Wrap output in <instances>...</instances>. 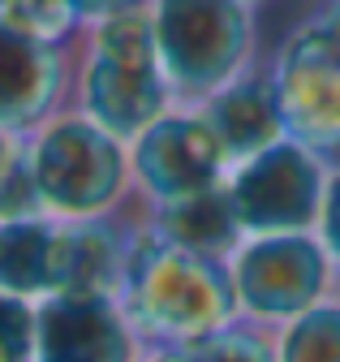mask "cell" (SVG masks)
<instances>
[{
  "instance_id": "6da1fadb",
  "label": "cell",
  "mask_w": 340,
  "mask_h": 362,
  "mask_svg": "<svg viewBox=\"0 0 340 362\" xmlns=\"http://www.w3.org/2000/svg\"><path fill=\"white\" fill-rule=\"evenodd\" d=\"M168 90L173 86L164 78L155 22L147 9L95 26L91 57L82 69V104L95 125H104L112 139H138L164 117Z\"/></svg>"
},
{
  "instance_id": "7a4b0ae2",
  "label": "cell",
  "mask_w": 340,
  "mask_h": 362,
  "mask_svg": "<svg viewBox=\"0 0 340 362\" xmlns=\"http://www.w3.org/2000/svg\"><path fill=\"white\" fill-rule=\"evenodd\" d=\"M125 293L134 315L168 337H198L211 332L233 310V281L220 272L211 255L181 250L173 242H142L130 250L125 267Z\"/></svg>"
},
{
  "instance_id": "3957f363",
  "label": "cell",
  "mask_w": 340,
  "mask_h": 362,
  "mask_svg": "<svg viewBox=\"0 0 340 362\" xmlns=\"http://www.w3.org/2000/svg\"><path fill=\"white\" fill-rule=\"evenodd\" d=\"M159 65L173 90L216 95L237 78L250 52L245 0H155L151 9Z\"/></svg>"
},
{
  "instance_id": "277c9868",
  "label": "cell",
  "mask_w": 340,
  "mask_h": 362,
  "mask_svg": "<svg viewBox=\"0 0 340 362\" xmlns=\"http://www.w3.org/2000/svg\"><path fill=\"white\" fill-rule=\"evenodd\" d=\"M26 164L39 203L73 220H95L99 211H108L130 173L121 139H112L91 117L48 125Z\"/></svg>"
},
{
  "instance_id": "5b68a950",
  "label": "cell",
  "mask_w": 340,
  "mask_h": 362,
  "mask_svg": "<svg viewBox=\"0 0 340 362\" xmlns=\"http://www.w3.org/2000/svg\"><path fill=\"white\" fill-rule=\"evenodd\" d=\"M327 177L310 147L280 139L276 147L237 164L229 181V199L245 233H302L323 211Z\"/></svg>"
},
{
  "instance_id": "8992f818",
  "label": "cell",
  "mask_w": 340,
  "mask_h": 362,
  "mask_svg": "<svg viewBox=\"0 0 340 362\" xmlns=\"http://www.w3.org/2000/svg\"><path fill=\"white\" fill-rule=\"evenodd\" d=\"M272 82L293 143L315 156L340 147V39L323 22H310L289 39Z\"/></svg>"
},
{
  "instance_id": "52a82bcc",
  "label": "cell",
  "mask_w": 340,
  "mask_h": 362,
  "mask_svg": "<svg viewBox=\"0 0 340 362\" xmlns=\"http://www.w3.org/2000/svg\"><path fill=\"white\" fill-rule=\"evenodd\" d=\"M327 281V255L306 233L254 238L233 263V289L254 315H306Z\"/></svg>"
},
{
  "instance_id": "ba28073f",
  "label": "cell",
  "mask_w": 340,
  "mask_h": 362,
  "mask_svg": "<svg viewBox=\"0 0 340 362\" xmlns=\"http://www.w3.org/2000/svg\"><path fill=\"white\" fill-rule=\"evenodd\" d=\"M224 168H229V156L220 139L211 134V125L202 121V112L194 117L164 112L134 143V173L159 203H177V199L216 190Z\"/></svg>"
},
{
  "instance_id": "9c48e42d",
  "label": "cell",
  "mask_w": 340,
  "mask_h": 362,
  "mask_svg": "<svg viewBox=\"0 0 340 362\" xmlns=\"http://www.w3.org/2000/svg\"><path fill=\"white\" fill-rule=\"evenodd\" d=\"M39 362H125V332L108 298L56 293L35 315Z\"/></svg>"
},
{
  "instance_id": "30bf717a",
  "label": "cell",
  "mask_w": 340,
  "mask_h": 362,
  "mask_svg": "<svg viewBox=\"0 0 340 362\" xmlns=\"http://www.w3.org/2000/svg\"><path fill=\"white\" fill-rule=\"evenodd\" d=\"M61 52L0 18V129H30L61 95Z\"/></svg>"
},
{
  "instance_id": "8fae6325",
  "label": "cell",
  "mask_w": 340,
  "mask_h": 362,
  "mask_svg": "<svg viewBox=\"0 0 340 362\" xmlns=\"http://www.w3.org/2000/svg\"><path fill=\"white\" fill-rule=\"evenodd\" d=\"M202 121L220 139L229 164H245L250 156L289 139L280 100H276V82H267V78H233L216 95H207Z\"/></svg>"
},
{
  "instance_id": "7c38bea8",
  "label": "cell",
  "mask_w": 340,
  "mask_h": 362,
  "mask_svg": "<svg viewBox=\"0 0 340 362\" xmlns=\"http://www.w3.org/2000/svg\"><path fill=\"white\" fill-rule=\"evenodd\" d=\"M125 267H130V250L112 224L78 220L73 229H56V267H52L56 293L108 298L116 285H125Z\"/></svg>"
},
{
  "instance_id": "4fadbf2b",
  "label": "cell",
  "mask_w": 340,
  "mask_h": 362,
  "mask_svg": "<svg viewBox=\"0 0 340 362\" xmlns=\"http://www.w3.org/2000/svg\"><path fill=\"white\" fill-rule=\"evenodd\" d=\"M237 233H241V220H237L233 199H229L224 186L207 190V194H194V199L159 203V238L173 242V246H181V250L216 255Z\"/></svg>"
},
{
  "instance_id": "5bb4252c",
  "label": "cell",
  "mask_w": 340,
  "mask_h": 362,
  "mask_svg": "<svg viewBox=\"0 0 340 362\" xmlns=\"http://www.w3.org/2000/svg\"><path fill=\"white\" fill-rule=\"evenodd\" d=\"M56 267V229L44 220L0 224V293H39L52 289Z\"/></svg>"
},
{
  "instance_id": "9a60e30c",
  "label": "cell",
  "mask_w": 340,
  "mask_h": 362,
  "mask_svg": "<svg viewBox=\"0 0 340 362\" xmlns=\"http://www.w3.org/2000/svg\"><path fill=\"white\" fill-rule=\"evenodd\" d=\"M284 362H340V306H310L284 341Z\"/></svg>"
},
{
  "instance_id": "2e32d148",
  "label": "cell",
  "mask_w": 340,
  "mask_h": 362,
  "mask_svg": "<svg viewBox=\"0 0 340 362\" xmlns=\"http://www.w3.org/2000/svg\"><path fill=\"white\" fill-rule=\"evenodd\" d=\"M0 18H9L18 30H26L39 43H52V48L78 26V13L69 9V0H13Z\"/></svg>"
},
{
  "instance_id": "e0dca14e",
  "label": "cell",
  "mask_w": 340,
  "mask_h": 362,
  "mask_svg": "<svg viewBox=\"0 0 340 362\" xmlns=\"http://www.w3.org/2000/svg\"><path fill=\"white\" fill-rule=\"evenodd\" d=\"M159 362H272V358L250 337H202V341H190Z\"/></svg>"
},
{
  "instance_id": "ac0fdd59",
  "label": "cell",
  "mask_w": 340,
  "mask_h": 362,
  "mask_svg": "<svg viewBox=\"0 0 340 362\" xmlns=\"http://www.w3.org/2000/svg\"><path fill=\"white\" fill-rule=\"evenodd\" d=\"M35 345V315L22 298L0 293V362H26Z\"/></svg>"
},
{
  "instance_id": "d6986e66",
  "label": "cell",
  "mask_w": 340,
  "mask_h": 362,
  "mask_svg": "<svg viewBox=\"0 0 340 362\" xmlns=\"http://www.w3.org/2000/svg\"><path fill=\"white\" fill-rule=\"evenodd\" d=\"M319 229H323V246L340 259V173H336V177H327L323 211H319Z\"/></svg>"
},
{
  "instance_id": "ffe728a7",
  "label": "cell",
  "mask_w": 340,
  "mask_h": 362,
  "mask_svg": "<svg viewBox=\"0 0 340 362\" xmlns=\"http://www.w3.org/2000/svg\"><path fill=\"white\" fill-rule=\"evenodd\" d=\"M69 9L78 13V22H108V18H121V13H134L142 9V0H69Z\"/></svg>"
},
{
  "instance_id": "44dd1931",
  "label": "cell",
  "mask_w": 340,
  "mask_h": 362,
  "mask_svg": "<svg viewBox=\"0 0 340 362\" xmlns=\"http://www.w3.org/2000/svg\"><path fill=\"white\" fill-rule=\"evenodd\" d=\"M22 168H26V156L18 151L13 134H9V129H0V194H5L13 181L22 177Z\"/></svg>"
},
{
  "instance_id": "7402d4cb",
  "label": "cell",
  "mask_w": 340,
  "mask_h": 362,
  "mask_svg": "<svg viewBox=\"0 0 340 362\" xmlns=\"http://www.w3.org/2000/svg\"><path fill=\"white\" fill-rule=\"evenodd\" d=\"M319 22H323V26H327V30L340 39V0H332V5H327V13H323Z\"/></svg>"
},
{
  "instance_id": "603a6c76",
  "label": "cell",
  "mask_w": 340,
  "mask_h": 362,
  "mask_svg": "<svg viewBox=\"0 0 340 362\" xmlns=\"http://www.w3.org/2000/svg\"><path fill=\"white\" fill-rule=\"evenodd\" d=\"M9 5H13V0H0V13H5V9H9Z\"/></svg>"
},
{
  "instance_id": "cb8c5ba5",
  "label": "cell",
  "mask_w": 340,
  "mask_h": 362,
  "mask_svg": "<svg viewBox=\"0 0 340 362\" xmlns=\"http://www.w3.org/2000/svg\"><path fill=\"white\" fill-rule=\"evenodd\" d=\"M245 5H259V0H245Z\"/></svg>"
}]
</instances>
